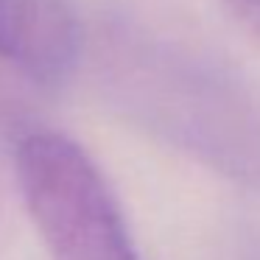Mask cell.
<instances>
[{
  "label": "cell",
  "mask_w": 260,
  "mask_h": 260,
  "mask_svg": "<svg viewBox=\"0 0 260 260\" xmlns=\"http://www.w3.org/2000/svg\"><path fill=\"white\" fill-rule=\"evenodd\" d=\"M107 79L126 115L260 190V95L238 76L159 40L115 34Z\"/></svg>",
  "instance_id": "1"
},
{
  "label": "cell",
  "mask_w": 260,
  "mask_h": 260,
  "mask_svg": "<svg viewBox=\"0 0 260 260\" xmlns=\"http://www.w3.org/2000/svg\"><path fill=\"white\" fill-rule=\"evenodd\" d=\"M14 162L53 260H140L112 187L79 143L59 132H31Z\"/></svg>",
  "instance_id": "2"
},
{
  "label": "cell",
  "mask_w": 260,
  "mask_h": 260,
  "mask_svg": "<svg viewBox=\"0 0 260 260\" xmlns=\"http://www.w3.org/2000/svg\"><path fill=\"white\" fill-rule=\"evenodd\" d=\"M81 45V23L70 0H0V62L31 84L68 81Z\"/></svg>",
  "instance_id": "3"
},
{
  "label": "cell",
  "mask_w": 260,
  "mask_h": 260,
  "mask_svg": "<svg viewBox=\"0 0 260 260\" xmlns=\"http://www.w3.org/2000/svg\"><path fill=\"white\" fill-rule=\"evenodd\" d=\"M230 14L249 31L260 37V0H224Z\"/></svg>",
  "instance_id": "4"
}]
</instances>
